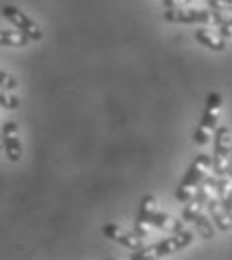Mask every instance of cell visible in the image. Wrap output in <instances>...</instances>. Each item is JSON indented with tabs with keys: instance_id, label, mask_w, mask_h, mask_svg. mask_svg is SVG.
Returning <instances> with one entry per match:
<instances>
[{
	"instance_id": "obj_9",
	"label": "cell",
	"mask_w": 232,
	"mask_h": 260,
	"mask_svg": "<svg viewBox=\"0 0 232 260\" xmlns=\"http://www.w3.org/2000/svg\"><path fill=\"white\" fill-rule=\"evenodd\" d=\"M220 106H222V94L220 92H210L206 96V106H204V114L200 120V128L214 132L218 126V116H220Z\"/></svg>"
},
{
	"instance_id": "obj_18",
	"label": "cell",
	"mask_w": 232,
	"mask_h": 260,
	"mask_svg": "<svg viewBox=\"0 0 232 260\" xmlns=\"http://www.w3.org/2000/svg\"><path fill=\"white\" fill-rule=\"evenodd\" d=\"M210 138H212V132L200 128V126L194 130V136H192L194 144H198V146H204V144H208V142H210Z\"/></svg>"
},
{
	"instance_id": "obj_14",
	"label": "cell",
	"mask_w": 232,
	"mask_h": 260,
	"mask_svg": "<svg viewBox=\"0 0 232 260\" xmlns=\"http://www.w3.org/2000/svg\"><path fill=\"white\" fill-rule=\"evenodd\" d=\"M30 40L26 34H22L18 28L16 30H4L0 28V46H26Z\"/></svg>"
},
{
	"instance_id": "obj_12",
	"label": "cell",
	"mask_w": 232,
	"mask_h": 260,
	"mask_svg": "<svg viewBox=\"0 0 232 260\" xmlns=\"http://www.w3.org/2000/svg\"><path fill=\"white\" fill-rule=\"evenodd\" d=\"M194 36H196V40H198L202 46H206V48H210V50L220 52V50L226 48V40L216 32V30H212V28H198Z\"/></svg>"
},
{
	"instance_id": "obj_4",
	"label": "cell",
	"mask_w": 232,
	"mask_h": 260,
	"mask_svg": "<svg viewBox=\"0 0 232 260\" xmlns=\"http://www.w3.org/2000/svg\"><path fill=\"white\" fill-rule=\"evenodd\" d=\"M222 12L216 10H200V8H166L164 20L178 24H220Z\"/></svg>"
},
{
	"instance_id": "obj_8",
	"label": "cell",
	"mask_w": 232,
	"mask_h": 260,
	"mask_svg": "<svg viewBox=\"0 0 232 260\" xmlns=\"http://www.w3.org/2000/svg\"><path fill=\"white\" fill-rule=\"evenodd\" d=\"M0 132H2V146H4V152H6L8 160L10 162H20V158H22V142H20L18 124L8 120Z\"/></svg>"
},
{
	"instance_id": "obj_16",
	"label": "cell",
	"mask_w": 232,
	"mask_h": 260,
	"mask_svg": "<svg viewBox=\"0 0 232 260\" xmlns=\"http://www.w3.org/2000/svg\"><path fill=\"white\" fill-rule=\"evenodd\" d=\"M16 86H18L16 78H14L12 74H8L6 70L0 68V88H4V90H14Z\"/></svg>"
},
{
	"instance_id": "obj_22",
	"label": "cell",
	"mask_w": 232,
	"mask_h": 260,
	"mask_svg": "<svg viewBox=\"0 0 232 260\" xmlns=\"http://www.w3.org/2000/svg\"><path fill=\"white\" fill-rule=\"evenodd\" d=\"M0 150H2V132H0Z\"/></svg>"
},
{
	"instance_id": "obj_1",
	"label": "cell",
	"mask_w": 232,
	"mask_h": 260,
	"mask_svg": "<svg viewBox=\"0 0 232 260\" xmlns=\"http://www.w3.org/2000/svg\"><path fill=\"white\" fill-rule=\"evenodd\" d=\"M194 240V234L190 230H180V232H174V236L164 238L152 246H142L140 250H136L132 254L134 260H146V258H162V256H170L186 246H190Z\"/></svg>"
},
{
	"instance_id": "obj_6",
	"label": "cell",
	"mask_w": 232,
	"mask_h": 260,
	"mask_svg": "<svg viewBox=\"0 0 232 260\" xmlns=\"http://www.w3.org/2000/svg\"><path fill=\"white\" fill-rule=\"evenodd\" d=\"M202 204H200L198 200H188L186 202V208H184V212H182V218L184 220H188V222H192L196 230H198V234L202 238H214V226H212V220L208 218V216H204V212H202Z\"/></svg>"
},
{
	"instance_id": "obj_3",
	"label": "cell",
	"mask_w": 232,
	"mask_h": 260,
	"mask_svg": "<svg viewBox=\"0 0 232 260\" xmlns=\"http://www.w3.org/2000/svg\"><path fill=\"white\" fill-rule=\"evenodd\" d=\"M214 132V154L212 170L216 176H230L232 160V130L230 126H216Z\"/></svg>"
},
{
	"instance_id": "obj_19",
	"label": "cell",
	"mask_w": 232,
	"mask_h": 260,
	"mask_svg": "<svg viewBox=\"0 0 232 260\" xmlns=\"http://www.w3.org/2000/svg\"><path fill=\"white\" fill-rule=\"evenodd\" d=\"M218 26H220V30H218V34H220V36H222V38H224V40L228 42V40L232 38V18H230V16L222 18V22H220Z\"/></svg>"
},
{
	"instance_id": "obj_7",
	"label": "cell",
	"mask_w": 232,
	"mask_h": 260,
	"mask_svg": "<svg viewBox=\"0 0 232 260\" xmlns=\"http://www.w3.org/2000/svg\"><path fill=\"white\" fill-rule=\"evenodd\" d=\"M102 234H104L106 238H110V240L120 242V244L126 246L130 252H136V250H140V248L144 246V238H140L136 232H130V230H126V228L120 226V224H114V222L104 224V226H102Z\"/></svg>"
},
{
	"instance_id": "obj_2",
	"label": "cell",
	"mask_w": 232,
	"mask_h": 260,
	"mask_svg": "<svg viewBox=\"0 0 232 260\" xmlns=\"http://www.w3.org/2000/svg\"><path fill=\"white\" fill-rule=\"evenodd\" d=\"M210 168H212V158H210V154H198V156L194 158V162L188 166L184 178L180 180V184H178V188H176V198H178L180 202H188V200L194 196V192H196V186L200 184V180H202L206 174H210Z\"/></svg>"
},
{
	"instance_id": "obj_21",
	"label": "cell",
	"mask_w": 232,
	"mask_h": 260,
	"mask_svg": "<svg viewBox=\"0 0 232 260\" xmlns=\"http://www.w3.org/2000/svg\"><path fill=\"white\" fill-rule=\"evenodd\" d=\"M162 2H164V8H178V6L188 4L190 0H162Z\"/></svg>"
},
{
	"instance_id": "obj_20",
	"label": "cell",
	"mask_w": 232,
	"mask_h": 260,
	"mask_svg": "<svg viewBox=\"0 0 232 260\" xmlns=\"http://www.w3.org/2000/svg\"><path fill=\"white\" fill-rule=\"evenodd\" d=\"M150 230L152 226L148 224V222H142V220H136V226H134V232L140 236V238H144V236H150Z\"/></svg>"
},
{
	"instance_id": "obj_13",
	"label": "cell",
	"mask_w": 232,
	"mask_h": 260,
	"mask_svg": "<svg viewBox=\"0 0 232 260\" xmlns=\"http://www.w3.org/2000/svg\"><path fill=\"white\" fill-rule=\"evenodd\" d=\"M230 176H218L216 184H214V192H216V198L220 200V204L224 206V210L230 214L232 210V194H230Z\"/></svg>"
},
{
	"instance_id": "obj_15",
	"label": "cell",
	"mask_w": 232,
	"mask_h": 260,
	"mask_svg": "<svg viewBox=\"0 0 232 260\" xmlns=\"http://www.w3.org/2000/svg\"><path fill=\"white\" fill-rule=\"evenodd\" d=\"M0 106L2 108H8V110H14V108L20 106V100H18V96H14L10 90L0 88Z\"/></svg>"
},
{
	"instance_id": "obj_11",
	"label": "cell",
	"mask_w": 232,
	"mask_h": 260,
	"mask_svg": "<svg viewBox=\"0 0 232 260\" xmlns=\"http://www.w3.org/2000/svg\"><path fill=\"white\" fill-rule=\"evenodd\" d=\"M148 224L152 228H160V230H164V232H180L184 224H182V220H178V218H174V216H170V214H166V212H160L158 208L148 216V220H146Z\"/></svg>"
},
{
	"instance_id": "obj_17",
	"label": "cell",
	"mask_w": 232,
	"mask_h": 260,
	"mask_svg": "<svg viewBox=\"0 0 232 260\" xmlns=\"http://www.w3.org/2000/svg\"><path fill=\"white\" fill-rule=\"evenodd\" d=\"M206 2H208V8L216 12H228L232 8V0H206Z\"/></svg>"
},
{
	"instance_id": "obj_10",
	"label": "cell",
	"mask_w": 232,
	"mask_h": 260,
	"mask_svg": "<svg viewBox=\"0 0 232 260\" xmlns=\"http://www.w3.org/2000/svg\"><path fill=\"white\" fill-rule=\"evenodd\" d=\"M212 192H214V188L208 192L206 200H204V206H206V208H208V212H210V220L220 228L222 232H230V228H232L230 214L224 210V206L220 204V200L212 194Z\"/></svg>"
},
{
	"instance_id": "obj_5",
	"label": "cell",
	"mask_w": 232,
	"mask_h": 260,
	"mask_svg": "<svg viewBox=\"0 0 232 260\" xmlns=\"http://www.w3.org/2000/svg\"><path fill=\"white\" fill-rule=\"evenodd\" d=\"M0 12H2V16H4L6 20H10L20 32L26 34L28 40H40V38H42V28L34 22L28 14H24L20 8H16V6H2Z\"/></svg>"
}]
</instances>
